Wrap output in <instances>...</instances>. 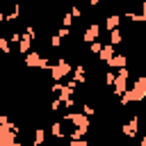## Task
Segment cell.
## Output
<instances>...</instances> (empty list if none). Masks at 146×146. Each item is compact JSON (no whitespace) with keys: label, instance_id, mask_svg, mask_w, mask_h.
Wrapping results in <instances>:
<instances>
[{"label":"cell","instance_id":"8","mask_svg":"<svg viewBox=\"0 0 146 146\" xmlns=\"http://www.w3.org/2000/svg\"><path fill=\"white\" fill-rule=\"evenodd\" d=\"M119 41H121V32L114 30V32H112V43H119Z\"/></svg>","mask_w":146,"mask_h":146},{"label":"cell","instance_id":"1","mask_svg":"<svg viewBox=\"0 0 146 146\" xmlns=\"http://www.w3.org/2000/svg\"><path fill=\"white\" fill-rule=\"evenodd\" d=\"M146 96V78H139L137 82H135V87H132V91L123 98V103H128V100H141Z\"/></svg>","mask_w":146,"mask_h":146},{"label":"cell","instance_id":"2","mask_svg":"<svg viewBox=\"0 0 146 146\" xmlns=\"http://www.w3.org/2000/svg\"><path fill=\"white\" fill-rule=\"evenodd\" d=\"M68 71H71V66H68L66 62H59L57 66H52V78H55V80H59V78H64Z\"/></svg>","mask_w":146,"mask_h":146},{"label":"cell","instance_id":"4","mask_svg":"<svg viewBox=\"0 0 146 146\" xmlns=\"http://www.w3.org/2000/svg\"><path fill=\"white\" fill-rule=\"evenodd\" d=\"M96 36H98V25H91V27L87 30V36H84V39H87V41H94Z\"/></svg>","mask_w":146,"mask_h":146},{"label":"cell","instance_id":"5","mask_svg":"<svg viewBox=\"0 0 146 146\" xmlns=\"http://www.w3.org/2000/svg\"><path fill=\"white\" fill-rule=\"evenodd\" d=\"M112 55H114V48L112 46H105L100 50V59H112Z\"/></svg>","mask_w":146,"mask_h":146},{"label":"cell","instance_id":"7","mask_svg":"<svg viewBox=\"0 0 146 146\" xmlns=\"http://www.w3.org/2000/svg\"><path fill=\"white\" fill-rule=\"evenodd\" d=\"M116 25H119V18L116 16H110L107 18V27H116Z\"/></svg>","mask_w":146,"mask_h":146},{"label":"cell","instance_id":"3","mask_svg":"<svg viewBox=\"0 0 146 146\" xmlns=\"http://www.w3.org/2000/svg\"><path fill=\"white\" fill-rule=\"evenodd\" d=\"M25 62H27V66H39V64H43V62H41V57H39L36 52H30Z\"/></svg>","mask_w":146,"mask_h":146},{"label":"cell","instance_id":"6","mask_svg":"<svg viewBox=\"0 0 146 146\" xmlns=\"http://www.w3.org/2000/svg\"><path fill=\"white\" fill-rule=\"evenodd\" d=\"M110 64H112V66H121V64H125V57H112Z\"/></svg>","mask_w":146,"mask_h":146}]
</instances>
